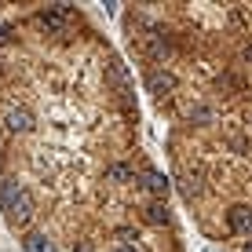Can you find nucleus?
<instances>
[{"mask_svg":"<svg viewBox=\"0 0 252 252\" xmlns=\"http://www.w3.org/2000/svg\"><path fill=\"white\" fill-rule=\"evenodd\" d=\"M15 7V4H7ZM0 11V223L22 252H187L125 51L77 4Z\"/></svg>","mask_w":252,"mask_h":252,"instance_id":"nucleus-1","label":"nucleus"},{"mask_svg":"<svg viewBox=\"0 0 252 252\" xmlns=\"http://www.w3.org/2000/svg\"><path fill=\"white\" fill-rule=\"evenodd\" d=\"M117 26L179 212L212 252H252V4H125Z\"/></svg>","mask_w":252,"mask_h":252,"instance_id":"nucleus-2","label":"nucleus"}]
</instances>
